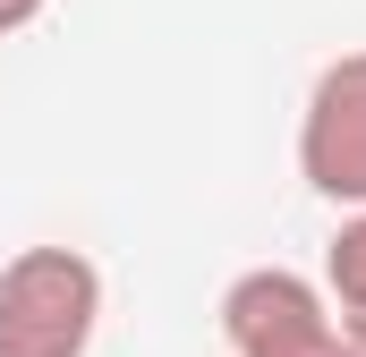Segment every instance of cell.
<instances>
[{
	"label": "cell",
	"instance_id": "cell-6",
	"mask_svg": "<svg viewBox=\"0 0 366 357\" xmlns=\"http://www.w3.org/2000/svg\"><path fill=\"white\" fill-rule=\"evenodd\" d=\"M341 332H350V349H358V357H366V323H341Z\"/></svg>",
	"mask_w": 366,
	"mask_h": 357
},
{
	"label": "cell",
	"instance_id": "cell-4",
	"mask_svg": "<svg viewBox=\"0 0 366 357\" xmlns=\"http://www.w3.org/2000/svg\"><path fill=\"white\" fill-rule=\"evenodd\" d=\"M324 298L341 323H366V213H350L324 247Z\"/></svg>",
	"mask_w": 366,
	"mask_h": 357
},
{
	"label": "cell",
	"instance_id": "cell-2",
	"mask_svg": "<svg viewBox=\"0 0 366 357\" xmlns=\"http://www.w3.org/2000/svg\"><path fill=\"white\" fill-rule=\"evenodd\" d=\"M222 341L230 357H358L332 298L290 264H256L222 289Z\"/></svg>",
	"mask_w": 366,
	"mask_h": 357
},
{
	"label": "cell",
	"instance_id": "cell-1",
	"mask_svg": "<svg viewBox=\"0 0 366 357\" xmlns=\"http://www.w3.org/2000/svg\"><path fill=\"white\" fill-rule=\"evenodd\" d=\"M102 332V264L86 247H17L0 264V357H86Z\"/></svg>",
	"mask_w": 366,
	"mask_h": 357
},
{
	"label": "cell",
	"instance_id": "cell-5",
	"mask_svg": "<svg viewBox=\"0 0 366 357\" xmlns=\"http://www.w3.org/2000/svg\"><path fill=\"white\" fill-rule=\"evenodd\" d=\"M51 0H0V34H17V26H34Z\"/></svg>",
	"mask_w": 366,
	"mask_h": 357
},
{
	"label": "cell",
	"instance_id": "cell-3",
	"mask_svg": "<svg viewBox=\"0 0 366 357\" xmlns=\"http://www.w3.org/2000/svg\"><path fill=\"white\" fill-rule=\"evenodd\" d=\"M298 178L324 204L366 213V51H341L307 86V111H298Z\"/></svg>",
	"mask_w": 366,
	"mask_h": 357
}]
</instances>
